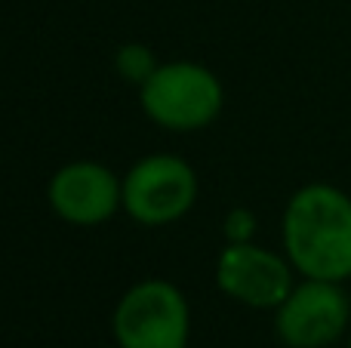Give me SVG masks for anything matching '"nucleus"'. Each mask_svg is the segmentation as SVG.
I'll return each mask as SVG.
<instances>
[{"label": "nucleus", "instance_id": "nucleus-1", "mask_svg": "<svg viewBox=\"0 0 351 348\" xmlns=\"http://www.w3.org/2000/svg\"><path fill=\"white\" fill-rule=\"evenodd\" d=\"M284 256L302 277H351V195L330 182H308L290 195L280 219Z\"/></svg>", "mask_w": 351, "mask_h": 348}, {"label": "nucleus", "instance_id": "nucleus-2", "mask_svg": "<svg viewBox=\"0 0 351 348\" xmlns=\"http://www.w3.org/2000/svg\"><path fill=\"white\" fill-rule=\"evenodd\" d=\"M139 105L158 127L170 133L206 129L225 105V90L216 71L200 62H160L158 71L139 86Z\"/></svg>", "mask_w": 351, "mask_h": 348}, {"label": "nucleus", "instance_id": "nucleus-3", "mask_svg": "<svg viewBox=\"0 0 351 348\" xmlns=\"http://www.w3.org/2000/svg\"><path fill=\"white\" fill-rule=\"evenodd\" d=\"M111 333L121 348H188L191 308L176 284L145 277L117 299Z\"/></svg>", "mask_w": 351, "mask_h": 348}, {"label": "nucleus", "instance_id": "nucleus-4", "mask_svg": "<svg viewBox=\"0 0 351 348\" xmlns=\"http://www.w3.org/2000/svg\"><path fill=\"white\" fill-rule=\"evenodd\" d=\"M197 173L176 154H148L123 173V213L145 228H160L191 213Z\"/></svg>", "mask_w": 351, "mask_h": 348}, {"label": "nucleus", "instance_id": "nucleus-5", "mask_svg": "<svg viewBox=\"0 0 351 348\" xmlns=\"http://www.w3.org/2000/svg\"><path fill=\"white\" fill-rule=\"evenodd\" d=\"M351 330V299L339 281L302 277L274 308V333L287 348H330Z\"/></svg>", "mask_w": 351, "mask_h": 348}, {"label": "nucleus", "instance_id": "nucleus-6", "mask_svg": "<svg viewBox=\"0 0 351 348\" xmlns=\"http://www.w3.org/2000/svg\"><path fill=\"white\" fill-rule=\"evenodd\" d=\"M216 287L256 312H274L296 287V269L284 253L259 244H225L216 259Z\"/></svg>", "mask_w": 351, "mask_h": 348}, {"label": "nucleus", "instance_id": "nucleus-7", "mask_svg": "<svg viewBox=\"0 0 351 348\" xmlns=\"http://www.w3.org/2000/svg\"><path fill=\"white\" fill-rule=\"evenodd\" d=\"M47 201L62 222L96 228L123 210V179L99 160H71L53 173Z\"/></svg>", "mask_w": 351, "mask_h": 348}, {"label": "nucleus", "instance_id": "nucleus-8", "mask_svg": "<svg viewBox=\"0 0 351 348\" xmlns=\"http://www.w3.org/2000/svg\"><path fill=\"white\" fill-rule=\"evenodd\" d=\"M160 62L154 59V49L145 47V43H123V47H117L114 53V68L117 74H121L127 84H136L142 86L148 77H152L154 71H158Z\"/></svg>", "mask_w": 351, "mask_h": 348}, {"label": "nucleus", "instance_id": "nucleus-9", "mask_svg": "<svg viewBox=\"0 0 351 348\" xmlns=\"http://www.w3.org/2000/svg\"><path fill=\"white\" fill-rule=\"evenodd\" d=\"M256 213L250 207H231L222 219L225 244H250L256 238Z\"/></svg>", "mask_w": 351, "mask_h": 348}, {"label": "nucleus", "instance_id": "nucleus-10", "mask_svg": "<svg viewBox=\"0 0 351 348\" xmlns=\"http://www.w3.org/2000/svg\"><path fill=\"white\" fill-rule=\"evenodd\" d=\"M346 348H351V330H348V343H346Z\"/></svg>", "mask_w": 351, "mask_h": 348}, {"label": "nucleus", "instance_id": "nucleus-11", "mask_svg": "<svg viewBox=\"0 0 351 348\" xmlns=\"http://www.w3.org/2000/svg\"><path fill=\"white\" fill-rule=\"evenodd\" d=\"M117 348H121V345H117Z\"/></svg>", "mask_w": 351, "mask_h": 348}]
</instances>
